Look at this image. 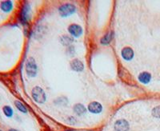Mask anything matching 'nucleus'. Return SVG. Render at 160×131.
<instances>
[{"mask_svg": "<svg viewBox=\"0 0 160 131\" xmlns=\"http://www.w3.org/2000/svg\"><path fill=\"white\" fill-rule=\"evenodd\" d=\"M30 18V6L27 2L23 4L20 9L18 14V19L22 25H26Z\"/></svg>", "mask_w": 160, "mask_h": 131, "instance_id": "f257e3e1", "label": "nucleus"}, {"mask_svg": "<svg viewBox=\"0 0 160 131\" xmlns=\"http://www.w3.org/2000/svg\"><path fill=\"white\" fill-rule=\"evenodd\" d=\"M31 95L33 99L38 103H44L46 99V93L43 89L39 86H35L32 89Z\"/></svg>", "mask_w": 160, "mask_h": 131, "instance_id": "f03ea898", "label": "nucleus"}, {"mask_svg": "<svg viewBox=\"0 0 160 131\" xmlns=\"http://www.w3.org/2000/svg\"><path fill=\"white\" fill-rule=\"evenodd\" d=\"M37 64L33 57H30L26 59V73L29 77H34L37 74Z\"/></svg>", "mask_w": 160, "mask_h": 131, "instance_id": "7ed1b4c3", "label": "nucleus"}, {"mask_svg": "<svg viewBox=\"0 0 160 131\" xmlns=\"http://www.w3.org/2000/svg\"><path fill=\"white\" fill-rule=\"evenodd\" d=\"M118 77L123 82L126 83L127 85H134V79L132 77V75L126 68H120L118 70Z\"/></svg>", "mask_w": 160, "mask_h": 131, "instance_id": "20e7f679", "label": "nucleus"}, {"mask_svg": "<svg viewBox=\"0 0 160 131\" xmlns=\"http://www.w3.org/2000/svg\"><path fill=\"white\" fill-rule=\"evenodd\" d=\"M74 11H75V6L73 4H63L58 8L59 14L62 17H67L73 14Z\"/></svg>", "mask_w": 160, "mask_h": 131, "instance_id": "39448f33", "label": "nucleus"}, {"mask_svg": "<svg viewBox=\"0 0 160 131\" xmlns=\"http://www.w3.org/2000/svg\"><path fill=\"white\" fill-rule=\"evenodd\" d=\"M68 31L73 37L78 38L82 34V28L78 24H71L68 26Z\"/></svg>", "mask_w": 160, "mask_h": 131, "instance_id": "423d86ee", "label": "nucleus"}, {"mask_svg": "<svg viewBox=\"0 0 160 131\" xmlns=\"http://www.w3.org/2000/svg\"><path fill=\"white\" fill-rule=\"evenodd\" d=\"M129 124L126 120L120 119L115 121L114 123V130L115 131H128Z\"/></svg>", "mask_w": 160, "mask_h": 131, "instance_id": "0eeeda50", "label": "nucleus"}, {"mask_svg": "<svg viewBox=\"0 0 160 131\" xmlns=\"http://www.w3.org/2000/svg\"><path fill=\"white\" fill-rule=\"evenodd\" d=\"M88 109H89V111L90 113L97 114V113H99L102 112V105L98 101H92L88 105Z\"/></svg>", "mask_w": 160, "mask_h": 131, "instance_id": "6e6552de", "label": "nucleus"}, {"mask_svg": "<svg viewBox=\"0 0 160 131\" xmlns=\"http://www.w3.org/2000/svg\"><path fill=\"white\" fill-rule=\"evenodd\" d=\"M14 5H13V2L10 0H5V1H2L0 2V9L4 12V13H9L13 10Z\"/></svg>", "mask_w": 160, "mask_h": 131, "instance_id": "1a4fd4ad", "label": "nucleus"}, {"mask_svg": "<svg viewBox=\"0 0 160 131\" xmlns=\"http://www.w3.org/2000/svg\"><path fill=\"white\" fill-rule=\"evenodd\" d=\"M121 54H122V57L123 59L126 61H130L134 57V50L129 46H126L122 49Z\"/></svg>", "mask_w": 160, "mask_h": 131, "instance_id": "9d476101", "label": "nucleus"}, {"mask_svg": "<svg viewBox=\"0 0 160 131\" xmlns=\"http://www.w3.org/2000/svg\"><path fill=\"white\" fill-rule=\"evenodd\" d=\"M70 67L73 70L76 72H80L83 70V64L82 62L78 60V58H74L70 62Z\"/></svg>", "mask_w": 160, "mask_h": 131, "instance_id": "9b49d317", "label": "nucleus"}, {"mask_svg": "<svg viewBox=\"0 0 160 131\" xmlns=\"http://www.w3.org/2000/svg\"><path fill=\"white\" fill-rule=\"evenodd\" d=\"M138 81L142 84H148L151 79V74L146 71H143L139 73L138 77Z\"/></svg>", "mask_w": 160, "mask_h": 131, "instance_id": "f8f14e48", "label": "nucleus"}, {"mask_svg": "<svg viewBox=\"0 0 160 131\" xmlns=\"http://www.w3.org/2000/svg\"><path fill=\"white\" fill-rule=\"evenodd\" d=\"M74 112L76 113V114H78V115L81 116L82 114L86 113V108L81 103H77L74 105Z\"/></svg>", "mask_w": 160, "mask_h": 131, "instance_id": "ddd939ff", "label": "nucleus"}, {"mask_svg": "<svg viewBox=\"0 0 160 131\" xmlns=\"http://www.w3.org/2000/svg\"><path fill=\"white\" fill-rule=\"evenodd\" d=\"M113 36H114V33H113V31L109 32V33H107L106 34H105V35H104L103 37L101 38V40H100V42H101L102 45H107V44L110 43V41L112 40V38H113Z\"/></svg>", "mask_w": 160, "mask_h": 131, "instance_id": "4468645a", "label": "nucleus"}, {"mask_svg": "<svg viewBox=\"0 0 160 131\" xmlns=\"http://www.w3.org/2000/svg\"><path fill=\"white\" fill-rule=\"evenodd\" d=\"M14 105H15V107L17 108V109L19 110L21 113H27L28 111L27 108L26 107V105H24L22 101H18V100H16V101H14Z\"/></svg>", "mask_w": 160, "mask_h": 131, "instance_id": "2eb2a0df", "label": "nucleus"}, {"mask_svg": "<svg viewBox=\"0 0 160 131\" xmlns=\"http://www.w3.org/2000/svg\"><path fill=\"white\" fill-rule=\"evenodd\" d=\"M2 112H3L4 115L7 117H11L14 115V110L10 105H4L2 107Z\"/></svg>", "mask_w": 160, "mask_h": 131, "instance_id": "dca6fc26", "label": "nucleus"}, {"mask_svg": "<svg viewBox=\"0 0 160 131\" xmlns=\"http://www.w3.org/2000/svg\"><path fill=\"white\" fill-rule=\"evenodd\" d=\"M60 42L64 46H68L73 42V38L68 35H63L60 38Z\"/></svg>", "mask_w": 160, "mask_h": 131, "instance_id": "f3484780", "label": "nucleus"}, {"mask_svg": "<svg viewBox=\"0 0 160 131\" xmlns=\"http://www.w3.org/2000/svg\"><path fill=\"white\" fill-rule=\"evenodd\" d=\"M152 115L154 116V117L160 118V105L156 106V107H154V109H152Z\"/></svg>", "mask_w": 160, "mask_h": 131, "instance_id": "a211bd4d", "label": "nucleus"}, {"mask_svg": "<svg viewBox=\"0 0 160 131\" xmlns=\"http://www.w3.org/2000/svg\"><path fill=\"white\" fill-rule=\"evenodd\" d=\"M8 131H18V130H17V129H8Z\"/></svg>", "mask_w": 160, "mask_h": 131, "instance_id": "6ab92c4d", "label": "nucleus"}, {"mask_svg": "<svg viewBox=\"0 0 160 131\" xmlns=\"http://www.w3.org/2000/svg\"><path fill=\"white\" fill-rule=\"evenodd\" d=\"M66 131H73V130H66Z\"/></svg>", "mask_w": 160, "mask_h": 131, "instance_id": "aec40b11", "label": "nucleus"}, {"mask_svg": "<svg viewBox=\"0 0 160 131\" xmlns=\"http://www.w3.org/2000/svg\"><path fill=\"white\" fill-rule=\"evenodd\" d=\"M0 131H2V129H0Z\"/></svg>", "mask_w": 160, "mask_h": 131, "instance_id": "412c9836", "label": "nucleus"}]
</instances>
